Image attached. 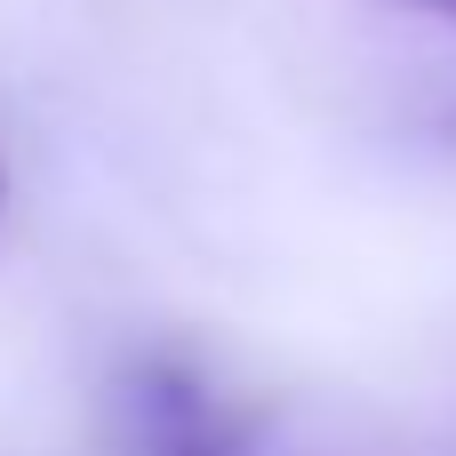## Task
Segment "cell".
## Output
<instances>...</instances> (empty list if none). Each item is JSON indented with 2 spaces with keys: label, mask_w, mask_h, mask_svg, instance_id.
<instances>
[{
  "label": "cell",
  "mask_w": 456,
  "mask_h": 456,
  "mask_svg": "<svg viewBox=\"0 0 456 456\" xmlns=\"http://www.w3.org/2000/svg\"><path fill=\"white\" fill-rule=\"evenodd\" d=\"M0 200H8V168H0Z\"/></svg>",
  "instance_id": "3957f363"
},
{
  "label": "cell",
  "mask_w": 456,
  "mask_h": 456,
  "mask_svg": "<svg viewBox=\"0 0 456 456\" xmlns=\"http://www.w3.org/2000/svg\"><path fill=\"white\" fill-rule=\"evenodd\" d=\"M112 433L120 456H248L256 425L184 353H136L112 377Z\"/></svg>",
  "instance_id": "6da1fadb"
},
{
  "label": "cell",
  "mask_w": 456,
  "mask_h": 456,
  "mask_svg": "<svg viewBox=\"0 0 456 456\" xmlns=\"http://www.w3.org/2000/svg\"><path fill=\"white\" fill-rule=\"evenodd\" d=\"M409 8H425V16H449V24H456V0H409Z\"/></svg>",
  "instance_id": "7a4b0ae2"
}]
</instances>
